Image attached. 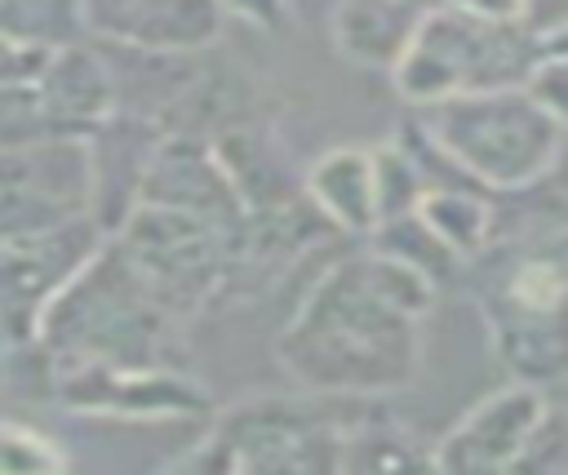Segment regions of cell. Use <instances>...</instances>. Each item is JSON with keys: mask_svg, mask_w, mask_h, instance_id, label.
<instances>
[{"mask_svg": "<svg viewBox=\"0 0 568 475\" xmlns=\"http://www.w3.org/2000/svg\"><path fill=\"white\" fill-rule=\"evenodd\" d=\"M435 280L417 266L364 249L337 257L275 342V360L315 395H382L417 377L422 320L435 306Z\"/></svg>", "mask_w": 568, "mask_h": 475, "instance_id": "6da1fadb", "label": "cell"}, {"mask_svg": "<svg viewBox=\"0 0 568 475\" xmlns=\"http://www.w3.org/2000/svg\"><path fill=\"white\" fill-rule=\"evenodd\" d=\"M173 324L178 315L151 293L129 253L115 240H102L93 257L40 306L36 342L53 360L169 364Z\"/></svg>", "mask_w": 568, "mask_h": 475, "instance_id": "7a4b0ae2", "label": "cell"}, {"mask_svg": "<svg viewBox=\"0 0 568 475\" xmlns=\"http://www.w3.org/2000/svg\"><path fill=\"white\" fill-rule=\"evenodd\" d=\"M417 129L466 182L493 195L532 191L555 173L568 146V129L541 111L524 84L430 102Z\"/></svg>", "mask_w": 568, "mask_h": 475, "instance_id": "3957f363", "label": "cell"}, {"mask_svg": "<svg viewBox=\"0 0 568 475\" xmlns=\"http://www.w3.org/2000/svg\"><path fill=\"white\" fill-rule=\"evenodd\" d=\"M541 58V36L528 22L475 18L457 4H439L422 18L408 53L390 71L399 98L430 107L457 93L524 84Z\"/></svg>", "mask_w": 568, "mask_h": 475, "instance_id": "277c9868", "label": "cell"}, {"mask_svg": "<svg viewBox=\"0 0 568 475\" xmlns=\"http://www.w3.org/2000/svg\"><path fill=\"white\" fill-rule=\"evenodd\" d=\"M342 395L315 400H244L222 413L213 435L182 462L191 471H342V431L351 408Z\"/></svg>", "mask_w": 568, "mask_h": 475, "instance_id": "5b68a950", "label": "cell"}, {"mask_svg": "<svg viewBox=\"0 0 568 475\" xmlns=\"http://www.w3.org/2000/svg\"><path fill=\"white\" fill-rule=\"evenodd\" d=\"M235 240L240 231L217 226L209 218L164 209V204H133L115 226V244L142 271L151 293L173 311L186 315L222 293L235 275Z\"/></svg>", "mask_w": 568, "mask_h": 475, "instance_id": "8992f818", "label": "cell"}, {"mask_svg": "<svg viewBox=\"0 0 568 475\" xmlns=\"http://www.w3.org/2000/svg\"><path fill=\"white\" fill-rule=\"evenodd\" d=\"M53 386L67 408L120 413V417H191L209 408V395L173 364H106V360H58Z\"/></svg>", "mask_w": 568, "mask_h": 475, "instance_id": "52a82bcc", "label": "cell"}, {"mask_svg": "<svg viewBox=\"0 0 568 475\" xmlns=\"http://www.w3.org/2000/svg\"><path fill=\"white\" fill-rule=\"evenodd\" d=\"M80 22L115 49L191 58L217 44L226 9L222 0H80Z\"/></svg>", "mask_w": 568, "mask_h": 475, "instance_id": "ba28073f", "label": "cell"}, {"mask_svg": "<svg viewBox=\"0 0 568 475\" xmlns=\"http://www.w3.org/2000/svg\"><path fill=\"white\" fill-rule=\"evenodd\" d=\"M138 200L182 209V213L209 218V222L231 226V231L244 226V200L231 186L213 142H200L191 133L155 138V146L142 164V178H138Z\"/></svg>", "mask_w": 568, "mask_h": 475, "instance_id": "9c48e42d", "label": "cell"}, {"mask_svg": "<svg viewBox=\"0 0 568 475\" xmlns=\"http://www.w3.org/2000/svg\"><path fill=\"white\" fill-rule=\"evenodd\" d=\"M546 413L541 386L510 382L479 400L430 453V466L439 471H515L528 435L537 431Z\"/></svg>", "mask_w": 568, "mask_h": 475, "instance_id": "30bf717a", "label": "cell"}, {"mask_svg": "<svg viewBox=\"0 0 568 475\" xmlns=\"http://www.w3.org/2000/svg\"><path fill=\"white\" fill-rule=\"evenodd\" d=\"M36 111L44 138H75L89 142L120 107V80L102 53L84 49L80 40L58 44L44 71L36 75Z\"/></svg>", "mask_w": 568, "mask_h": 475, "instance_id": "8fae6325", "label": "cell"}, {"mask_svg": "<svg viewBox=\"0 0 568 475\" xmlns=\"http://www.w3.org/2000/svg\"><path fill=\"white\" fill-rule=\"evenodd\" d=\"M302 195L342 235H364L368 240L377 231V222H382L377 182H373V151L368 146H333V151H324L306 169Z\"/></svg>", "mask_w": 568, "mask_h": 475, "instance_id": "7c38bea8", "label": "cell"}, {"mask_svg": "<svg viewBox=\"0 0 568 475\" xmlns=\"http://www.w3.org/2000/svg\"><path fill=\"white\" fill-rule=\"evenodd\" d=\"M493 351L515 382L559 386L568 382V306L559 311H484Z\"/></svg>", "mask_w": 568, "mask_h": 475, "instance_id": "4fadbf2b", "label": "cell"}, {"mask_svg": "<svg viewBox=\"0 0 568 475\" xmlns=\"http://www.w3.org/2000/svg\"><path fill=\"white\" fill-rule=\"evenodd\" d=\"M426 13H417L404 0H337L333 9V44L346 62L364 71H395L408 53L417 27Z\"/></svg>", "mask_w": 568, "mask_h": 475, "instance_id": "5bb4252c", "label": "cell"}, {"mask_svg": "<svg viewBox=\"0 0 568 475\" xmlns=\"http://www.w3.org/2000/svg\"><path fill=\"white\" fill-rule=\"evenodd\" d=\"M417 213L430 222V231L462 262H470L475 253H484L488 240H493V231H497V200L484 186H470V182L426 186V195L417 200Z\"/></svg>", "mask_w": 568, "mask_h": 475, "instance_id": "9a60e30c", "label": "cell"}, {"mask_svg": "<svg viewBox=\"0 0 568 475\" xmlns=\"http://www.w3.org/2000/svg\"><path fill=\"white\" fill-rule=\"evenodd\" d=\"M368 244L382 249V253H390V257H399V262H408V266H417L435 284H444V280H453V275L466 271V262L430 231V222L417 209L395 213V218H382L377 231L368 235Z\"/></svg>", "mask_w": 568, "mask_h": 475, "instance_id": "2e32d148", "label": "cell"}, {"mask_svg": "<svg viewBox=\"0 0 568 475\" xmlns=\"http://www.w3.org/2000/svg\"><path fill=\"white\" fill-rule=\"evenodd\" d=\"M0 27L40 40L49 49L71 44L84 22H80V0H0Z\"/></svg>", "mask_w": 568, "mask_h": 475, "instance_id": "e0dca14e", "label": "cell"}, {"mask_svg": "<svg viewBox=\"0 0 568 475\" xmlns=\"http://www.w3.org/2000/svg\"><path fill=\"white\" fill-rule=\"evenodd\" d=\"M373 182H377V209L382 218L408 213L417 209V200L426 195V173L417 164V155L408 151V142H386L373 146Z\"/></svg>", "mask_w": 568, "mask_h": 475, "instance_id": "ac0fdd59", "label": "cell"}, {"mask_svg": "<svg viewBox=\"0 0 568 475\" xmlns=\"http://www.w3.org/2000/svg\"><path fill=\"white\" fill-rule=\"evenodd\" d=\"M58 466H62V453L40 431L0 413V475H36V471H58Z\"/></svg>", "mask_w": 568, "mask_h": 475, "instance_id": "d6986e66", "label": "cell"}, {"mask_svg": "<svg viewBox=\"0 0 568 475\" xmlns=\"http://www.w3.org/2000/svg\"><path fill=\"white\" fill-rule=\"evenodd\" d=\"M515 471H568V404H550L528 435Z\"/></svg>", "mask_w": 568, "mask_h": 475, "instance_id": "ffe728a7", "label": "cell"}, {"mask_svg": "<svg viewBox=\"0 0 568 475\" xmlns=\"http://www.w3.org/2000/svg\"><path fill=\"white\" fill-rule=\"evenodd\" d=\"M44 142L40 111H36V89L31 84H9L0 80V146H27Z\"/></svg>", "mask_w": 568, "mask_h": 475, "instance_id": "44dd1931", "label": "cell"}, {"mask_svg": "<svg viewBox=\"0 0 568 475\" xmlns=\"http://www.w3.org/2000/svg\"><path fill=\"white\" fill-rule=\"evenodd\" d=\"M524 89L532 93V102H537L541 111H550V115L568 129V58H559V53H541L537 67L528 71Z\"/></svg>", "mask_w": 568, "mask_h": 475, "instance_id": "7402d4cb", "label": "cell"}, {"mask_svg": "<svg viewBox=\"0 0 568 475\" xmlns=\"http://www.w3.org/2000/svg\"><path fill=\"white\" fill-rule=\"evenodd\" d=\"M457 4L475 18H493V22H528V0H444Z\"/></svg>", "mask_w": 568, "mask_h": 475, "instance_id": "603a6c76", "label": "cell"}, {"mask_svg": "<svg viewBox=\"0 0 568 475\" xmlns=\"http://www.w3.org/2000/svg\"><path fill=\"white\" fill-rule=\"evenodd\" d=\"M222 9H226V13H240V18L257 22V27H280L288 0H222Z\"/></svg>", "mask_w": 568, "mask_h": 475, "instance_id": "cb8c5ba5", "label": "cell"}, {"mask_svg": "<svg viewBox=\"0 0 568 475\" xmlns=\"http://www.w3.org/2000/svg\"><path fill=\"white\" fill-rule=\"evenodd\" d=\"M541 36V53H559V58H568V13L559 18V22H550L546 31H537Z\"/></svg>", "mask_w": 568, "mask_h": 475, "instance_id": "d4e9b609", "label": "cell"}, {"mask_svg": "<svg viewBox=\"0 0 568 475\" xmlns=\"http://www.w3.org/2000/svg\"><path fill=\"white\" fill-rule=\"evenodd\" d=\"M546 182H550V186H555V191L568 200V146H564V155H559V164H555V173H550Z\"/></svg>", "mask_w": 568, "mask_h": 475, "instance_id": "484cf974", "label": "cell"}, {"mask_svg": "<svg viewBox=\"0 0 568 475\" xmlns=\"http://www.w3.org/2000/svg\"><path fill=\"white\" fill-rule=\"evenodd\" d=\"M404 4H413V9H417V13H430V9H439V4H444V0H404Z\"/></svg>", "mask_w": 568, "mask_h": 475, "instance_id": "4316f807", "label": "cell"}]
</instances>
